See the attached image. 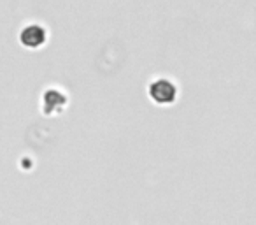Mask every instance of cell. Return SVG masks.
Listing matches in <instances>:
<instances>
[{"label": "cell", "mask_w": 256, "mask_h": 225, "mask_svg": "<svg viewBox=\"0 0 256 225\" xmlns=\"http://www.w3.org/2000/svg\"><path fill=\"white\" fill-rule=\"evenodd\" d=\"M148 97L153 104L162 107H167L176 104L179 97V88L176 85V81H172L170 78H156L153 81H150L148 85Z\"/></svg>", "instance_id": "obj_1"}, {"label": "cell", "mask_w": 256, "mask_h": 225, "mask_svg": "<svg viewBox=\"0 0 256 225\" xmlns=\"http://www.w3.org/2000/svg\"><path fill=\"white\" fill-rule=\"evenodd\" d=\"M20 43L26 50H39L48 43V30L40 23H28L20 32Z\"/></svg>", "instance_id": "obj_2"}, {"label": "cell", "mask_w": 256, "mask_h": 225, "mask_svg": "<svg viewBox=\"0 0 256 225\" xmlns=\"http://www.w3.org/2000/svg\"><path fill=\"white\" fill-rule=\"evenodd\" d=\"M67 106V95L62 93L58 88H50L44 92L42 95V109L46 115H53V113H60L64 107Z\"/></svg>", "instance_id": "obj_3"}]
</instances>
